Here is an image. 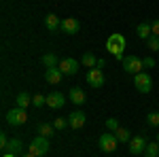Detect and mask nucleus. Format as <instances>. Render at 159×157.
<instances>
[{
  "mask_svg": "<svg viewBox=\"0 0 159 157\" xmlns=\"http://www.w3.org/2000/svg\"><path fill=\"white\" fill-rule=\"evenodd\" d=\"M2 157H17V155H11V153H4Z\"/></svg>",
  "mask_w": 159,
  "mask_h": 157,
  "instance_id": "obj_33",
  "label": "nucleus"
},
{
  "mask_svg": "<svg viewBox=\"0 0 159 157\" xmlns=\"http://www.w3.org/2000/svg\"><path fill=\"white\" fill-rule=\"evenodd\" d=\"M60 70L64 74H76L79 72V62L74 58H66V60H60Z\"/></svg>",
  "mask_w": 159,
  "mask_h": 157,
  "instance_id": "obj_9",
  "label": "nucleus"
},
{
  "mask_svg": "<svg viewBox=\"0 0 159 157\" xmlns=\"http://www.w3.org/2000/svg\"><path fill=\"white\" fill-rule=\"evenodd\" d=\"M51 134H53V125H49V123H43V125L38 127V136H45V138H49Z\"/></svg>",
  "mask_w": 159,
  "mask_h": 157,
  "instance_id": "obj_24",
  "label": "nucleus"
},
{
  "mask_svg": "<svg viewBox=\"0 0 159 157\" xmlns=\"http://www.w3.org/2000/svg\"><path fill=\"white\" fill-rule=\"evenodd\" d=\"M85 113L83 110H74V113H70V117H68V123H70V127L72 130H81L83 125H85Z\"/></svg>",
  "mask_w": 159,
  "mask_h": 157,
  "instance_id": "obj_10",
  "label": "nucleus"
},
{
  "mask_svg": "<svg viewBox=\"0 0 159 157\" xmlns=\"http://www.w3.org/2000/svg\"><path fill=\"white\" fill-rule=\"evenodd\" d=\"M117 145H119V140H117L115 132H112V134H110V132L102 134L100 140H98V146L104 151V153H115V151H117Z\"/></svg>",
  "mask_w": 159,
  "mask_h": 157,
  "instance_id": "obj_2",
  "label": "nucleus"
},
{
  "mask_svg": "<svg viewBox=\"0 0 159 157\" xmlns=\"http://www.w3.org/2000/svg\"><path fill=\"white\" fill-rule=\"evenodd\" d=\"M134 87L140 94H148L153 89V79L147 72H138V74H134Z\"/></svg>",
  "mask_w": 159,
  "mask_h": 157,
  "instance_id": "obj_3",
  "label": "nucleus"
},
{
  "mask_svg": "<svg viewBox=\"0 0 159 157\" xmlns=\"http://www.w3.org/2000/svg\"><path fill=\"white\" fill-rule=\"evenodd\" d=\"M147 123L153 125V127H159V113L157 110H151V113L147 115Z\"/></svg>",
  "mask_w": 159,
  "mask_h": 157,
  "instance_id": "obj_22",
  "label": "nucleus"
},
{
  "mask_svg": "<svg viewBox=\"0 0 159 157\" xmlns=\"http://www.w3.org/2000/svg\"><path fill=\"white\" fill-rule=\"evenodd\" d=\"M32 104L40 109V106H45L47 104V96H43V94H36V96H32Z\"/></svg>",
  "mask_w": 159,
  "mask_h": 157,
  "instance_id": "obj_26",
  "label": "nucleus"
},
{
  "mask_svg": "<svg viewBox=\"0 0 159 157\" xmlns=\"http://www.w3.org/2000/svg\"><path fill=\"white\" fill-rule=\"evenodd\" d=\"M7 145H9V138H7V134H0V149H4Z\"/></svg>",
  "mask_w": 159,
  "mask_h": 157,
  "instance_id": "obj_30",
  "label": "nucleus"
},
{
  "mask_svg": "<svg viewBox=\"0 0 159 157\" xmlns=\"http://www.w3.org/2000/svg\"><path fill=\"white\" fill-rule=\"evenodd\" d=\"M136 34L142 38V40H148V36L153 34V30H151V25H148V24H138V25H136Z\"/></svg>",
  "mask_w": 159,
  "mask_h": 157,
  "instance_id": "obj_17",
  "label": "nucleus"
},
{
  "mask_svg": "<svg viewBox=\"0 0 159 157\" xmlns=\"http://www.w3.org/2000/svg\"><path fill=\"white\" fill-rule=\"evenodd\" d=\"M142 64H144V68H153L157 62L153 60V58H144V60H142Z\"/></svg>",
  "mask_w": 159,
  "mask_h": 157,
  "instance_id": "obj_29",
  "label": "nucleus"
},
{
  "mask_svg": "<svg viewBox=\"0 0 159 157\" xmlns=\"http://www.w3.org/2000/svg\"><path fill=\"white\" fill-rule=\"evenodd\" d=\"M21 149H24L21 140H19V138H11V140H9V145L4 146L2 151H4V153H11V155H19V153H21Z\"/></svg>",
  "mask_w": 159,
  "mask_h": 157,
  "instance_id": "obj_14",
  "label": "nucleus"
},
{
  "mask_svg": "<svg viewBox=\"0 0 159 157\" xmlns=\"http://www.w3.org/2000/svg\"><path fill=\"white\" fill-rule=\"evenodd\" d=\"M66 125H70V123H68V121L66 119H55V123H53V127H57V130H61V127H66Z\"/></svg>",
  "mask_w": 159,
  "mask_h": 157,
  "instance_id": "obj_28",
  "label": "nucleus"
},
{
  "mask_svg": "<svg viewBox=\"0 0 159 157\" xmlns=\"http://www.w3.org/2000/svg\"><path fill=\"white\" fill-rule=\"evenodd\" d=\"M106 49H108L112 55L123 53V49H125V36L123 34H110L108 40H106Z\"/></svg>",
  "mask_w": 159,
  "mask_h": 157,
  "instance_id": "obj_5",
  "label": "nucleus"
},
{
  "mask_svg": "<svg viewBox=\"0 0 159 157\" xmlns=\"http://www.w3.org/2000/svg\"><path fill=\"white\" fill-rule=\"evenodd\" d=\"M151 30H153V34H157V36H159V19H155V21L151 24Z\"/></svg>",
  "mask_w": 159,
  "mask_h": 157,
  "instance_id": "obj_31",
  "label": "nucleus"
},
{
  "mask_svg": "<svg viewBox=\"0 0 159 157\" xmlns=\"http://www.w3.org/2000/svg\"><path fill=\"white\" fill-rule=\"evenodd\" d=\"M144 153H147V157H159V142H148Z\"/></svg>",
  "mask_w": 159,
  "mask_h": 157,
  "instance_id": "obj_20",
  "label": "nucleus"
},
{
  "mask_svg": "<svg viewBox=\"0 0 159 157\" xmlns=\"http://www.w3.org/2000/svg\"><path fill=\"white\" fill-rule=\"evenodd\" d=\"M49 138H45V136H36L32 142H30V153L36 157H43L49 153Z\"/></svg>",
  "mask_w": 159,
  "mask_h": 157,
  "instance_id": "obj_1",
  "label": "nucleus"
},
{
  "mask_svg": "<svg viewBox=\"0 0 159 157\" xmlns=\"http://www.w3.org/2000/svg\"><path fill=\"white\" fill-rule=\"evenodd\" d=\"M87 83L91 85V87H96V89L104 85V74L100 72V68H93V70L87 72Z\"/></svg>",
  "mask_w": 159,
  "mask_h": 157,
  "instance_id": "obj_11",
  "label": "nucleus"
},
{
  "mask_svg": "<svg viewBox=\"0 0 159 157\" xmlns=\"http://www.w3.org/2000/svg\"><path fill=\"white\" fill-rule=\"evenodd\" d=\"M25 121H28V113L25 109H19V106H15L7 113V123L9 125H24Z\"/></svg>",
  "mask_w": 159,
  "mask_h": 157,
  "instance_id": "obj_4",
  "label": "nucleus"
},
{
  "mask_svg": "<svg viewBox=\"0 0 159 157\" xmlns=\"http://www.w3.org/2000/svg\"><path fill=\"white\" fill-rule=\"evenodd\" d=\"M104 64H106V60H102V58H98V64H96V68H100V70H102V68H104Z\"/></svg>",
  "mask_w": 159,
  "mask_h": 157,
  "instance_id": "obj_32",
  "label": "nucleus"
},
{
  "mask_svg": "<svg viewBox=\"0 0 159 157\" xmlns=\"http://www.w3.org/2000/svg\"><path fill=\"white\" fill-rule=\"evenodd\" d=\"M147 45H148L151 51H159V36H157V34H151L148 40H147Z\"/></svg>",
  "mask_w": 159,
  "mask_h": 157,
  "instance_id": "obj_23",
  "label": "nucleus"
},
{
  "mask_svg": "<svg viewBox=\"0 0 159 157\" xmlns=\"http://www.w3.org/2000/svg\"><path fill=\"white\" fill-rule=\"evenodd\" d=\"M142 68H144V64H142L140 58H136V55H127L123 60V70L127 74H138V72H142Z\"/></svg>",
  "mask_w": 159,
  "mask_h": 157,
  "instance_id": "obj_6",
  "label": "nucleus"
},
{
  "mask_svg": "<svg viewBox=\"0 0 159 157\" xmlns=\"http://www.w3.org/2000/svg\"><path fill=\"white\" fill-rule=\"evenodd\" d=\"M60 30H64V34H76V32L81 30V24H79L74 17H68V19H64V21H61Z\"/></svg>",
  "mask_w": 159,
  "mask_h": 157,
  "instance_id": "obj_12",
  "label": "nucleus"
},
{
  "mask_svg": "<svg viewBox=\"0 0 159 157\" xmlns=\"http://www.w3.org/2000/svg\"><path fill=\"white\" fill-rule=\"evenodd\" d=\"M64 104H66V96L61 91H51V94H47V106L49 109L60 110V109H64Z\"/></svg>",
  "mask_w": 159,
  "mask_h": 157,
  "instance_id": "obj_7",
  "label": "nucleus"
},
{
  "mask_svg": "<svg viewBox=\"0 0 159 157\" xmlns=\"http://www.w3.org/2000/svg\"><path fill=\"white\" fill-rule=\"evenodd\" d=\"M147 138L144 136H134L132 140H129V153L132 155H140V153H144L147 151Z\"/></svg>",
  "mask_w": 159,
  "mask_h": 157,
  "instance_id": "obj_8",
  "label": "nucleus"
},
{
  "mask_svg": "<svg viewBox=\"0 0 159 157\" xmlns=\"http://www.w3.org/2000/svg\"><path fill=\"white\" fill-rule=\"evenodd\" d=\"M57 62H60V60H57L53 53H47V55H43V64H45L47 68H55V66H60Z\"/></svg>",
  "mask_w": 159,
  "mask_h": 157,
  "instance_id": "obj_18",
  "label": "nucleus"
},
{
  "mask_svg": "<svg viewBox=\"0 0 159 157\" xmlns=\"http://www.w3.org/2000/svg\"><path fill=\"white\" fill-rule=\"evenodd\" d=\"M115 136H117V140H119V142H129V132H127L125 127L115 130Z\"/></svg>",
  "mask_w": 159,
  "mask_h": 157,
  "instance_id": "obj_21",
  "label": "nucleus"
},
{
  "mask_svg": "<svg viewBox=\"0 0 159 157\" xmlns=\"http://www.w3.org/2000/svg\"><path fill=\"white\" fill-rule=\"evenodd\" d=\"M24 157H36V155H32V153H28V155H24Z\"/></svg>",
  "mask_w": 159,
  "mask_h": 157,
  "instance_id": "obj_34",
  "label": "nucleus"
},
{
  "mask_svg": "<svg viewBox=\"0 0 159 157\" xmlns=\"http://www.w3.org/2000/svg\"><path fill=\"white\" fill-rule=\"evenodd\" d=\"M157 142H159V134H157Z\"/></svg>",
  "mask_w": 159,
  "mask_h": 157,
  "instance_id": "obj_35",
  "label": "nucleus"
},
{
  "mask_svg": "<svg viewBox=\"0 0 159 157\" xmlns=\"http://www.w3.org/2000/svg\"><path fill=\"white\" fill-rule=\"evenodd\" d=\"M68 96H70V100H72L74 104H79V106H81V104H85V100H87V98H85V94H83V89H81V87H72Z\"/></svg>",
  "mask_w": 159,
  "mask_h": 157,
  "instance_id": "obj_16",
  "label": "nucleus"
},
{
  "mask_svg": "<svg viewBox=\"0 0 159 157\" xmlns=\"http://www.w3.org/2000/svg\"><path fill=\"white\" fill-rule=\"evenodd\" d=\"M106 127H108V130H119V121H117V119H112V117H110V119L106 121Z\"/></svg>",
  "mask_w": 159,
  "mask_h": 157,
  "instance_id": "obj_27",
  "label": "nucleus"
},
{
  "mask_svg": "<svg viewBox=\"0 0 159 157\" xmlns=\"http://www.w3.org/2000/svg\"><path fill=\"white\" fill-rule=\"evenodd\" d=\"M15 100H17V106H19V109H25V106L30 104V96H28V94H24V91L15 98Z\"/></svg>",
  "mask_w": 159,
  "mask_h": 157,
  "instance_id": "obj_25",
  "label": "nucleus"
},
{
  "mask_svg": "<svg viewBox=\"0 0 159 157\" xmlns=\"http://www.w3.org/2000/svg\"><path fill=\"white\" fill-rule=\"evenodd\" d=\"M64 72L60 70V66H55V68H47V72H45V79H47V83H60Z\"/></svg>",
  "mask_w": 159,
  "mask_h": 157,
  "instance_id": "obj_13",
  "label": "nucleus"
},
{
  "mask_svg": "<svg viewBox=\"0 0 159 157\" xmlns=\"http://www.w3.org/2000/svg\"><path fill=\"white\" fill-rule=\"evenodd\" d=\"M81 64H83V66H89V68H91V66H96V64H98V58H96L93 53H85V55L81 58Z\"/></svg>",
  "mask_w": 159,
  "mask_h": 157,
  "instance_id": "obj_19",
  "label": "nucleus"
},
{
  "mask_svg": "<svg viewBox=\"0 0 159 157\" xmlns=\"http://www.w3.org/2000/svg\"><path fill=\"white\" fill-rule=\"evenodd\" d=\"M45 28H47L49 32H55V30H60V28H61V19L57 17V15L51 13V15L45 17Z\"/></svg>",
  "mask_w": 159,
  "mask_h": 157,
  "instance_id": "obj_15",
  "label": "nucleus"
}]
</instances>
